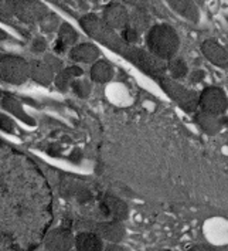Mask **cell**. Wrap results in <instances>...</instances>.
<instances>
[{
  "label": "cell",
  "mask_w": 228,
  "mask_h": 251,
  "mask_svg": "<svg viewBox=\"0 0 228 251\" xmlns=\"http://www.w3.org/2000/svg\"><path fill=\"white\" fill-rule=\"evenodd\" d=\"M149 53L160 60H172L180 47V39L175 28L169 25H155L146 31Z\"/></svg>",
  "instance_id": "1"
},
{
  "label": "cell",
  "mask_w": 228,
  "mask_h": 251,
  "mask_svg": "<svg viewBox=\"0 0 228 251\" xmlns=\"http://www.w3.org/2000/svg\"><path fill=\"white\" fill-rule=\"evenodd\" d=\"M81 26L82 28L92 37V39L101 41L102 44H107L109 49L118 51V53H125V50L129 47L125 41L115 36L114 30L104 23L99 17L95 14H87L81 19Z\"/></svg>",
  "instance_id": "2"
},
{
  "label": "cell",
  "mask_w": 228,
  "mask_h": 251,
  "mask_svg": "<svg viewBox=\"0 0 228 251\" xmlns=\"http://www.w3.org/2000/svg\"><path fill=\"white\" fill-rule=\"evenodd\" d=\"M30 77V64L16 55H0V79L9 84H23Z\"/></svg>",
  "instance_id": "3"
},
{
  "label": "cell",
  "mask_w": 228,
  "mask_h": 251,
  "mask_svg": "<svg viewBox=\"0 0 228 251\" xmlns=\"http://www.w3.org/2000/svg\"><path fill=\"white\" fill-rule=\"evenodd\" d=\"M199 106L202 111L214 114V115H224L228 109L227 94L220 87H205L199 95Z\"/></svg>",
  "instance_id": "4"
},
{
  "label": "cell",
  "mask_w": 228,
  "mask_h": 251,
  "mask_svg": "<svg viewBox=\"0 0 228 251\" xmlns=\"http://www.w3.org/2000/svg\"><path fill=\"white\" fill-rule=\"evenodd\" d=\"M123 55L126 57V60H129L135 66L142 68L143 71H146L148 74H152V75H156V74L163 75V73L167 70V66L163 63V60L155 57L152 53H146L140 49H135V47L129 46Z\"/></svg>",
  "instance_id": "5"
},
{
  "label": "cell",
  "mask_w": 228,
  "mask_h": 251,
  "mask_svg": "<svg viewBox=\"0 0 228 251\" xmlns=\"http://www.w3.org/2000/svg\"><path fill=\"white\" fill-rule=\"evenodd\" d=\"M48 13V9L37 0H16L14 16L26 25L40 23Z\"/></svg>",
  "instance_id": "6"
},
{
  "label": "cell",
  "mask_w": 228,
  "mask_h": 251,
  "mask_svg": "<svg viewBox=\"0 0 228 251\" xmlns=\"http://www.w3.org/2000/svg\"><path fill=\"white\" fill-rule=\"evenodd\" d=\"M160 85L166 90V93L169 94L172 98H175L179 102V105L184 108L187 112H191L194 109H197L199 106V98L193 91H188L186 88H183L182 85L176 84L175 81H169L166 78H160Z\"/></svg>",
  "instance_id": "7"
},
{
  "label": "cell",
  "mask_w": 228,
  "mask_h": 251,
  "mask_svg": "<svg viewBox=\"0 0 228 251\" xmlns=\"http://www.w3.org/2000/svg\"><path fill=\"white\" fill-rule=\"evenodd\" d=\"M75 244V237L66 227L54 228L46 237V249L48 251H69Z\"/></svg>",
  "instance_id": "8"
},
{
  "label": "cell",
  "mask_w": 228,
  "mask_h": 251,
  "mask_svg": "<svg viewBox=\"0 0 228 251\" xmlns=\"http://www.w3.org/2000/svg\"><path fill=\"white\" fill-rule=\"evenodd\" d=\"M102 20L112 30H122L129 25V12L121 3H111L102 12Z\"/></svg>",
  "instance_id": "9"
},
{
  "label": "cell",
  "mask_w": 228,
  "mask_h": 251,
  "mask_svg": "<svg viewBox=\"0 0 228 251\" xmlns=\"http://www.w3.org/2000/svg\"><path fill=\"white\" fill-rule=\"evenodd\" d=\"M99 209L105 217L116 220V222H123L129 216L128 204L119 198H115L111 195H107L102 198L101 203H99Z\"/></svg>",
  "instance_id": "10"
},
{
  "label": "cell",
  "mask_w": 228,
  "mask_h": 251,
  "mask_svg": "<svg viewBox=\"0 0 228 251\" xmlns=\"http://www.w3.org/2000/svg\"><path fill=\"white\" fill-rule=\"evenodd\" d=\"M202 53L213 66L228 68V50L218 41L213 39L203 41Z\"/></svg>",
  "instance_id": "11"
},
{
  "label": "cell",
  "mask_w": 228,
  "mask_h": 251,
  "mask_svg": "<svg viewBox=\"0 0 228 251\" xmlns=\"http://www.w3.org/2000/svg\"><path fill=\"white\" fill-rule=\"evenodd\" d=\"M194 121L202 128L203 132H205L207 135H217L227 125L228 118L224 115H214L202 111L194 114Z\"/></svg>",
  "instance_id": "12"
},
{
  "label": "cell",
  "mask_w": 228,
  "mask_h": 251,
  "mask_svg": "<svg viewBox=\"0 0 228 251\" xmlns=\"http://www.w3.org/2000/svg\"><path fill=\"white\" fill-rule=\"evenodd\" d=\"M99 49L91 44V43H82L77 44L69 50V58L75 63H84V64H91L98 61L99 58Z\"/></svg>",
  "instance_id": "13"
},
{
  "label": "cell",
  "mask_w": 228,
  "mask_h": 251,
  "mask_svg": "<svg viewBox=\"0 0 228 251\" xmlns=\"http://www.w3.org/2000/svg\"><path fill=\"white\" fill-rule=\"evenodd\" d=\"M104 238L92 231H82L75 236L77 251H104Z\"/></svg>",
  "instance_id": "14"
},
{
  "label": "cell",
  "mask_w": 228,
  "mask_h": 251,
  "mask_svg": "<svg viewBox=\"0 0 228 251\" xmlns=\"http://www.w3.org/2000/svg\"><path fill=\"white\" fill-rule=\"evenodd\" d=\"M77 40H78V33L74 30V27L67 23H63L58 28V39L54 44V51L57 54L66 53L68 47L74 46Z\"/></svg>",
  "instance_id": "15"
},
{
  "label": "cell",
  "mask_w": 228,
  "mask_h": 251,
  "mask_svg": "<svg viewBox=\"0 0 228 251\" xmlns=\"http://www.w3.org/2000/svg\"><path fill=\"white\" fill-rule=\"evenodd\" d=\"M166 1L176 13L186 17L190 22L197 23L200 20V12L194 0H166Z\"/></svg>",
  "instance_id": "16"
},
{
  "label": "cell",
  "mask_w": 228,
  "mask_h": 251,
  "mask_svg": "<svg viewBox=\"0 0 228 251\" xmlns=\"http://www.w3.org/2000/svg\"><path fill=\"white\" fill-rule=\"evenodd\" d=\"M84 74V70L80 68L78 66H72L67 67L64 70H61L60 73L55 74V78H54V82L57 85V88L60 91H68L72 85V82L77 78H80L81 75Z\"/></svg>",
  "instance_id": "17"
},
{
  "label": "cell",
  "mask_w": 228,
  "mask_h": 251,
  "mask_svg": "<svg viewBox=\"0 0 228 251\" xmlns=\"http://www.w3.org/2000/svg\"><path fill=\"white\" fill-rule=\"evenodd\" d=\"M30 77L41 85H50L55 78V74L46 61L30 63Z\"/></svg>",
  "instance_id": "18"
},
{
  "label": "cell",
  "mask_w": 228,
  "mask_h": 251,
  "mask_svg": "<svg viewBox=\"0 0 228 251\" xmlns=\"http://www.w3.org/2000/svg\"><path fill=\"white\" fill-rule=\"evenodd\" d=\"M98 233L102 238H105L111 243H119L125 237V228L121 222L111 220L98 225Z\"/></svg>",
  "instance_id": "19"
},
{
  "label": "cell",
  "mask_w": 228,
  "mask_h": 251,
  "mask_svg": "<svg viewBox=\"0 0 228 251\" xmlns=\"http://www.w3.org/2000/svg\"><path fill=\"white\" fill-rule=\"evenodd\" d=\"M114 78V67L105 60H98L91 67V79L96 84H107Z\"/></svg>",
  "instance_id": "20"
},
{
  "label": "cell",
  "mask_w": 228,
  "mask_h": 251,
  "mask_svg": "<svg viewBox=\"0 0 228 251\" xmlns=\"http://www.w3.org/2000/svg\"><path fill=\"white\" fill-rule=\"evenodd\" d=\"M128 26L134 27L135 30H137L139 33L142 31H148L150 28V17H149L148 10H142V9H134L132 12H129V25Z\"/></svg>",
  "instance_id": "21"
},
{
  "label": "cell",
  "mask_w": 228,
  "mask_h": 251,
  "mask_svg": "<svg viewBox=\"0 0 228 251\" xmlns=\"http://www.w3.org/2000/svg\"><path fill=\"white\" fill-rule=\"evenodd\" d=\"M167 71L173 79H183L188 75V66L183 58L173 57L167 61Z\"/></svg>",
  "instance_id": "22"
},
{
  "label": "cell",
  "mask_w": 228,
  "mask_h": 251,
  "mask_svg": "<svg viewBox=\"0 0 228 251\" xmlns=\"http://www.w3.org/2000/svg\"><path fill=\"white\" fill-rule=\"evenodd\" d=\"M71 90L75 93V95H78L80 98H88L91 91H92V84L88 79L77 78L72 82Z\"/></svg>",
  "instance_id": "23"
},
{
  "label": "cell",
  "mask_w": 228,
  "mask_h": 251,
  "mask_svg": "<svg viewBox=\"0 0 228 251\" xmlns=\"http://www.w3.org/2000/svg\"><path fill=\"white\" fill-rule=\"evenodd\" d=\"M40 27L41 30L46 31V33H53L54 30L60 28V19H58V16L50 12L40 22Z\"/></svg>",
  "instance_id": "24"
},
{
  "label": "cell",
  "mask_w": 228,
  "mask_h": 251,
  "mask_svg": "<svg viewBox=\"0 0 228 251\" xmlns=\"http://www.w3.org/2000/svg\"><path fill=\"white\" fill-rule=\"evenodd\" d=\"M139 31L137 30H135L134 27L131 26H126L125 28H122V33H121V39L128 44V46H131V44H136L137 41H139Z\"/></svg>",
  "instance_id": "25"
},
{
  "label": "cell",
  "mask_w": 228,
  "mask_h": 251,
  "mask_svg": "<svg viewBox=\"0 0 228 251\" xmlns=\"http://www.w3.org/2000/svg\"><path fill=\"white\" fill-rule=\"evenodd\" d=\"M16 9V0H0V16L1 17H12L14 16Z\"/></svg>",
  "instance_id": "26"
},
{
  "label": "cell",
  "mask_w": 228,
  "mask_h": 251,
  "mask_svg": "<svg viewBox=\"0 0 228 251\" xmlns=\"http://www.w3.org/2000/svg\"><path fill=\"white\" fill-rule=\"evenodd\" d=\"M1 105L4 106V108H7L9 111H12V112H14L16 115H19V117H20V118H22V119H24V121H27V118H24V117H23L24 114H23V111H22V108H20V105H19V104H17L16 101H13V100H4Z\"/></svg>",
  "instance_id": "27"
},
{
  "label": "cell",
  "mask_w": 228,
  "mask_h": 251,
  "mask_svg": "<svg viewBox=\"0 0 228 251\" xmlns=\"http://www.w3.org/2000/svg\"><path fill=\"white\" fill-rule=\"evenodd\" d=\"M44 61L51 67V70H53L54 73H55V71L60 73V71L63 70V61H61L58 57H55V55H51V54H50V55H46V60H44Z\"/></svg>",
  "instance_id": "28"
},
{
  "label": "cell",
  "mask_w": 228,
  "mask_h": 251,
  "mask_svg": "<svg viewBox=\"0 0 228 251\" xmlns=\"http://www.w3.org/2000/svg\"><path fill=\"white\" fill-rule=\"evenodd\" d=\"M204 78H205V73L200 68H196V70H193L191 74H188V81L191 84H200L202 81H204Z\"/></svg>",
  "instance_id": "29"
},
{
  "label": "cell",
  "mask_w": 228,
  "mask_h": 251,
  "mask_svg": "<svg viewBox=\"0 0 228 251\" xmlns=\"http://www.w3.org/2000/svg\"><path fill=\"white\" fill-rule=\"evenodd\" d=\"M122 1L132 6L134 9H142V10L149 9V0H122Z\"/></svg>",
  "instance_id": "30"
},
{
  "label": "cell",
  "mask_w": 228,
  "mask_h": 251,
  "mask_svg": "<svg viewBox=\"0 0 228 251\" xmlns=\"http://www.w3.org/2000/svg\"><path fill=\"white\" fill-rule=\"evenodd\" d=\"M0 128L1 129H4L6 132H14V125H13V121L10 118H7V117H0Z\"/></svg>",
  "instance_id": "31"
},
{
  "label": "cell",
  "mask_w": 228,
  "mask_h": 251,
  "mask_svg": "<svg viewBox=\"0 0 228 251\" xmlns=\"http://www.w3.org/2000/svg\"><path fill=\"white\" fill-rule=\"evenodd\" d=\"M46 49H47V41H46V39H43V37L34 39V41H33V50L34 51L43 53V51H46Z\"/></svg>",
  "instance_id": "32"
},
{
  "label": "cell",
  "mask_w": 228,
  "mask_h": 251,
  "mask_svg": "<svg viewBox=\"0 0 228 251\" xmlns=\"http://www.w3.org/2000/svg\"><path fill=\"white\" fill-rule=\"evenodd\" d=\"M187 251H217L214 247L211 246H207V244H196L193 247H190Z\"/></svg>",
  "instance_id": "33"
},
{
  "label": "cell",
  "mask_w": 228,
  "mask_h": 251,
  "mask_svg": "<svg viewBox=\"0 0 228 251\" xmlns=\"http://www.w3.org/2000/svg\"><path fill=\"white\" fill-rule=\"evenodd\" d=\"M104 251H126V249L119 246V243H112V244H109Z\"/></svg>",
  "instance_id": "34"
},
{
  "label": "cell",
  "mask_w": 228,
  "mask_h": 251,
  "mask_svg": "<svg viewBox=\"0 0 228 251\" xmlns=\"http://www.w3.org/2000/svg\"><path fill=\"white\" fill-rule=\"evenodd\" d=\"M3 39H6V33L0 30V40H3Z\"/></svg>",
  "instance_id": "35"
},
{
  "label": "cell",
  "mask_w": 228,
  "mask_h": 251,
  "mask_svg": "<svg viewBox=\"0 0 228 251\" xmlns=\"http://www.w3.org/2000/svg\"><path fill=\"white\" fill-rule=\"evenodd\" d=\"M91 1H99V0H91Z\"/></svg>",
  "instance_id": "36"
},
{
  "label": "cell",
  "mask_w": 228,
  "mask_h": 251,
  "mask_svg": "<svg viewBox=\"0 0 228 251\" xmlns=\"http://www.w3.org/2000/svg\"><path fill=\"white\" fill-rule=\"evenodd\" d=\"M163 251H172V250H163Z\"/></svg>",
  "instance_id": "37"
}]
</instances>
